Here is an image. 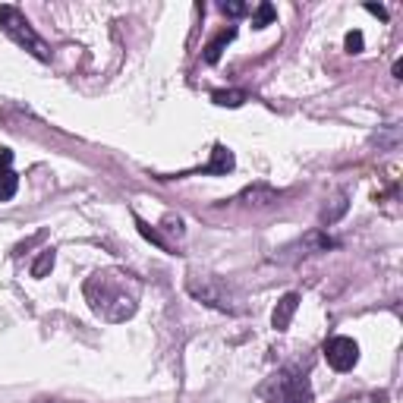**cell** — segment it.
Returning <instances> with one entry per match:
<instances>
[{
	"instance_id": "5bb4252c",
	"label": "cell",
	"mask_w": 403,
	"mask_h": 403,
	"mask_svg": "<svg viewBox=\"0 0 403 403\" xmlns=\"http://www.w3.org/2000/svg\"><path fill=\"white\" fill-rule=\"evenodd\" d=\"M347 51H350V54L362 51V32H350V35H347Z\"/></svg>"
},
{
	"instance_id": "8fae6325",
	"label": "cell",
	"mask_w": 403,
	"mask_h": 403,
	"mask_svg": "<svg viewBox=\"0 0 403 403\" xmlns=\"http://www.w3.org/2000/svg\"><path fill=\"white\" fill-rule=\"evenodd\" d=\"M271 19H274V6L271 4H261L259 13H255V19H252V25H255V29H265Z\"/></svg>"
},
{
	"instance_id": "9a60e30c",
	"label": "cell",
	"mask_w": 403,
	"mask_h": 403,
	"mask_svg": "<svg viewBox=\"0 0 403 403\" xmlns=\"http://www.w3.org/2000/svg\"><path fill=\"white\" fill-rule=\"evenodd\" d=\"M10 161H13V151L0 149V170H10Z\"/></svg>"
},
{
	"instance_id": "277c9868",
	"label": "cell",
	"mask_w": 403,
	"mask_h": 403,
	"mask_svg": "<svg viewBox=\"0 0 403 403\" xmlns=\"http://www.w3.org/2000/svg\"><path fill=\"white\" fill-rule=\"evenodd\" d=\"M271 388H278L274 397H268V403H309V388L302 378H293L290 372L274 375Z\"/></svg>"
},
{
	"instance_id": "2e32d148",
	"label": "cell",
	"mask_w": 403,
	"mask_h": 403,
	"mask_svg": "<svg viewBox=\"0 0 403 403\" xmlns=\"http://www.w3.org/2000/svg\"><path fill=\"white\" fill-rule=\"evenodd\" d=\"M366 10H368V13H375V16H381V19H385V16H388V13H385V6H375V4H368V6H366Z\"/></svg>"
},
{
	"instance_id": "5b68a950",
	"label": "cell",
	"mask_w": 403,
	"mask_h": 403,
	"mask_svg": "<svg viewBox=\"0 0 403 403\" xmlns=\"http://www.w3.org/2000/svg\"><path fill=\"white\" fill-rule=\"evenodd\" d=\"M297 306H299V297H297V293H287V297L278 302V309H274L271 325L278 328V331H287V328H290L293 312H297Z\"/></svg>"
},
{
	"instance_id": "3957f363",
	"label": "cell",
	"mask_w": 403,
	"mask_h": 403,
	"mask_svg": "<svg viewBox=\"0 0 403 403\" xmlns=\"http://www.w3.org/2000/svg\"><path fill=\"white\" fill-rule=\"evenodd\" d=\"M325 359L331 368L337 372H350V368L359 362V344L353 337H334L325 344Z\"/></svg>"
},
{
	"instance_id": "ba28073f",
	"label": "cell",
	"mask_w": 403,
	"mask_h": 403,
	"mask_svg": "<svg viewBox=\"0 0 403 403\" xmlns=\"http://www.w3.org/2000/svg\"><path fill=\"white\" fill-rule=\"evenodd\" d=\"M19 190V177L13 170H0V202H10Z\"/></svg>"
},
{
	"instance_id": "9c48e42d",
	"label": "cell",
	"mask_w": 403,
	"mask_h": 403,
	"mask_svg": "<svg viewBox=\"0 0 403 403\" xmlns=\"http://www.w3.org/2000/svg\"><path fill=\"white\" fill-rule=\"evenodd\" d=\"M214 104H221V107H240L246 101V92H240V89H230V92H214L211 95Z\"/></svg>"
},
{
	"instance_id": "8992f818",
	"label": "cell",
	"mask_w": 403,
	"mask_h": 403,
	"mask_svg": "<svg viewBox=\"0 0 403 403\" xmlns=\"http://www.w3.org/2000/svg\"><path fill=\"white\" fill-rule=\"evenodd\" d=\"M233 167V154L230 149H224V145H218L214 149V161L208 167H202V173H227Z\"/></svg>"
},
{
	"instance_id": "52a82bcc",
	"label": "cell",
	"mask_w": 403,
	"mask_h": 403,
	"mask_svg": "<svg viewBox=\"0 0 403 403\" xmlns=\"http://www.w3.org/2000/svg\"><path fill=\"white\" fill-rule=\"evenodd\" d=\"M233 35H237V32H233V29H224L218 38H214L211 44H208V48H205V60H208V63H218V60H221V54H224V48L233 42Z\"/></svg>"
},
{
	"instance_id": "7a4b0ae2",
	"label": "cell",
	"mask_w": 403,
	"mask_h": 403,
	"mask_svg": "<svg viewBox=\"0 0 403 403\" xmlns=\"http://www.w3.org/2000/svg\"><path fill=\"white\" fill-rule=\"evenodd\" d=\"M0 29L6 32V35L13 38V42L19 44V48H25V51H32L38 60H48L51 57V51H48V44L42 42V38L35 35V29H32V23L23 16V13L16 10V6H0Z\"/></svg>"
},
{
	"instance_id": "30bf717a",
	"label": "cell",
	"mask_w": 403,
	"mask_h": 403,
	"mask_svg": "<svg viewBox=\"0 0 403 403\" xmlns=\"http://www.w3.org/2000/svg\"><path fill=\"white\" fill-rule=\"evenodd\" d=\"M54 268V249H44L42 255H38V261L32 265V278H44Z\"/></svg>"
},
{
	"instance_id": "7c38bea8",
	"label": "cell",
	"mask_w": 403,
	"mask_h": 403,
	"mask_svg": "<svg viewBox=\"0 0 403 403\" xmlns=\"http://www.w3.org/2000/svg\"><path fill=\"white\" fill-rule=\"evenodd\" d=\"M221 13H227V16H246V13H249V6H246V4H230V0H224V4H221Z\"/></svg>"
},
{
	"instance_id": "6da1fadb",
	"label": "cell",
	"mask_w": 403,
	"mask_h": 403,
	"mask_svg": "<svg viewBox=\"0 0 403 403\" xmlns=\"http://www.w3.org/2000/svg\"><path fill=\"white\" fill-rule=\"evenodd\" d=\"M85 299L95 309V315L107 321H126L136 312L139 302V280L123 271H98L85 284Z\"/></svg>"
},
{
	"instance_id": "4fadbf2b",
	"label": "cell",
	"mask_w": 403,
	"mask_h": 403,
	"mask_svg": "<svg viewBox=\"0 0 403 403\" xmlns=\"http://www.w3.org/2000/svg\"><path fill=\"white\" fill-rule=\"evenodd\" d=\"M139 230H142V237H145V240H151L154 246H161V249H167V243H164V240L158 237V230H151V227L145 224V221H139Z\"/></svg>"
}]
</instances>
